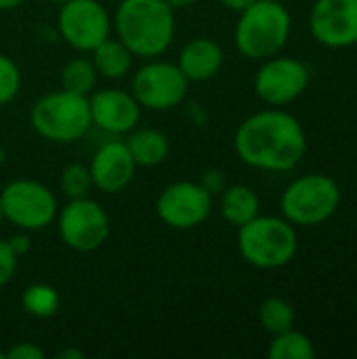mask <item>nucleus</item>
<instances>
[{"instance_id": "nucleus-1", "label": "nucleus", "mask_w": 357, "mask_h": 359, "mask_svg": "<svg viewBox=\"0 0 357 359\" xmlns=\"http://www.w3.org/2000/svg\"><path fill=\"white\" fill-rule=\"evenodd\" d=\"M238 158L257 170L288 172L307 154L301 122L284 109H263L248 116L234 135Z\"/></svg>"}, {"instance_id": "nucleus-2", "label": "nucleus", "mask_w": 357, "mask_h": 359, "mask_svg": "<svg viewBox=\"0 0 357 359\" xmlns=\"http://www.w3.org/2000/svg\"><path fill=\"white\" fill-rule=\"evenodd\" d=\"M112 29L135 57L156 59L173 44L175 8L164 0H122L112 17Z\"/></svg>"}, {"instance_id": "nucleus-3", "label": "nucleus", "mask_w": 357, "mask_h": 359, "mask_svg": "<svg viewBox=\"0 0 357 359\" xmlns=\"http://www.w3.org/2000/svg\"><path fill=\"white\" fill-rule=\"evenodd\" d=\"M290 29L292 19L282 2L255 0L240 13L234 40L244 57L252 61H265L286 46Z\"/></svg>"}, {"instance_id": "nucleus-4", "label": "nucleus", "mask_w": 357, "mask_h": 359, "mask_svg": "<svg viewBox=\"0 0 357 359\" xmlns=\"http://www.w3.org/2000/svg\"><path fill=\"white\" fill-rule=\"evenodd\" d=\"M299 248V236L284 217L257 215L238 227V250L257 269H280L288 265Z\"/></svg>"}, {"instance_id": "nucleus-5", "label": "nucleus", "mask_w": 357, "mask_h": 359, "mask_svg": "<svg viewBox=\"0 0 357 359\" xmlns=\"http://www.w3.org/2000/svg\"><path fill=\"white\" fill-rule=\"evenodd\" d=\"M29 124L34 133L46 141L74 143L93 126L88 97L63 88L48 93L32 105Z\"/></svg>"}, {"instance_id": "nucleus-6", "label": "nucleus", "mask_w": 357, "mask_h": 359, "mask_svg": "<svg viewBox=\"0 0 357 359\" xmlns=\"http://www.w3.org/2000/svg\"><path fill=\"white\" fill-rule=\"evenodd\" d=\"M341 204V187L328 175H303L295 179L282 194L280 208L286 221L297 227H314L326 223Z\"/></svg>"}, {"instance_id": "nucleus-7", "label": "nucleus", "mask_w": 357, "mask_h": 359, "mask_svg": "<svg viewBox=\"0 0 357 359\" xmlns=\"http://www.w3.org/2000/svg\"><path fill=\"white\" fill-rule=\"evenodd\" d=\"M0 208L4 221L21 231H42L57 217V198L34 179H15L0 191Z\"/></svg>"}, {"instance_id": "nucleus-8", "label": "nucleus", "mask_w": 357, "mask_h": 359, "mask_svg": "<svg viewBox=\"0 0 357 359\" xmlns=\"http://www.w3.org/2000/svg\"><path fill=\"white\" fill-rule=\"evenodd\" d=\"M189 80L177 63L151 59L141 65L130 82V93L141 109L168 111L181 105L187 97Z\"/></svg>"}, {"instance_id": "nucleus-9", "label": "nucleus", "mask_w": 357, "mask_h": 359, "mask_svg": "<svg viewBox=\"0 0 357 359\" xmlns=\"http://www.w3.org/2000/svg\"><path fill=\"white\" fill-rule=\"evenodd\" d=\"M55 219L61 242L76 252H93L109 238V217L90 198L67 200Z\"/></svg>"}, {"instance_id": "nucleus-10", "label": "nucleus", "mask_w": 357, "mask_h": 359, "mask_svg": "<svg viewBox=\"0 0 357 359\" xmlns=\"http://www.w3.org/2000/svg\"><path fill=\"white\" fill-rule=\"evenodd\" d=\"M59 36L67 46L90 53L112 34V17L99 0H67L57 15Z\"/></svg>"}, {"instance_id": "nucleus-11", "label": "nucleus", "mask_w": 357, "mask_h": 359, "mask_svg": "<svg viewBox=\"0 0 357 359\" xmlns=\"http://www.w3.org/2000/svg\"><path fill=\"white\" fill-rule=\"evenodd\" d=\"M156 212L158 219L170 229H196L210 217L213 196L200 181H175L160 191Z\"/></svg>"}, {"instance_id": "nucleus-12", "label": "nucleus", "mask_w": 357, "mask_h": 359, "mask_svg": "<svg viewBox=\"0 0 357 359\" xmlns=\"http://www.w3.org/2000/svg\"><path fill=\"white\" fill-rule=\"evenodd\" d=\"M309 67L295 57H269L255 76L257 97L274 107H282L299 99L309 86Z\"/></svg>"}, {"instance_id": "nucleus-13", "label": "nucleus", "mask_w": 357, "mask_h": 359, "mask_svg": "<svg viewBox=\"0 0 357 359\" xmlns=\"http://www.w3.org/2000/svg\"><path fill=\"white\" fill-rule=\"evenodd\" d=\"M314 38L328 48L357 44V0H316L309 15Z\"/></svg>"}, {"instance_id": "nucleus-14", "label": "nucleus", "mask_w": 357, "mask_h": 359, "mask_svg": "<svg viewBox=\"0 0 357 359\" xmlns=\"http://www.w3.org/2000/svg\"><path fill=\"white\" fill-rule=\"evenodd\" d=\"M88 109L93 126L112 135H126L141 120V105L133 93L118 88L93 90L88 95Z\"/></svg>"}, {"instance_id": "nucleus-15", "label": "nucleus", "mask_w": 357, "mask_h": 359, "mask_svg": "<svg viewBox=\"0 0 357 359\" xmlns=\"http://www.w3.org/2000/svg\"><path fill=\"white\" fill-rule=\"evenodd\" d=\"M135 160L126 147L124 141H107L103 143L93 160H90V179L93 187H97L103 194H120L124 191L133 177H135Z\"/></svg>"}, {"instance_id": "nucleus-16", "label": "nucleus", "mask_w": 357, "mask_h": 359, "mask_svg": "<svg viewBox=\"0 0 357 359\" xmlns=\"http://www.w3.org/2000/svg\"><path fill=\"white\" fill-rule=\"evenodd\" d=\"M223 48L213 38H194L179 53V69L189 82H206L223 67Z\"/></svg>"}, {"instance_id": "nucleus-17", "label": "nucleus", "mask_w": 357, "mask_h": 359, "mask_svg": "<svg viewBox=\"0 0 357 359\" xmlns=\"http://www.w3.org/2000/svg\"><path fill=\"white\" fill-rule=\"evenodd\" d=\"M124 143H126L135 164L143 166V168L162 164L170 151L168 137L156 128H133Z\"/></svg>"}, {"instance_id": "nucleus-18", "label": "nucleus", "mask_w": 357, "mask_h": 359, "mask_svg": "<svg viewBox=\"0 0 357 359\" xmlns=\"http://www.w3.org/2000/svg\"><path fill=\"white\" fill-rule=\"evenodd\" d=\"M90 53H93L90 61H93L97 74L103 76V78H107V80H120L133 67V57L135 55L118 38H112V36L105 38Z\"/></svg>"}, {"instance_id": "nucleus-19", "label": "nucleus", "mask_w": 357, "mask_h": 359, "mask_svg": "<svg viewBox=\"0 0 357 359\" xmlns=\"http://www.w3.org/2000/svg\"><path fill=\"white\" fill-rule=\"evenodd\" d=\"M261 210V200L248 185H229L221 191V215L223 219L240 227L248 221H252Z\"/></svg>"}, {"instance_id": "nucleus-20", "label": "nucleus", "mask_w": 357, "mask_h": 359, "mask_svg": "<svg viewBox=\"0 0 357 359\" xmlns=\"http://www.w3.org/2000/svg\"><path fill=\"white\" fill-rule=\"evenodd\" d=\"M61 305V297L57 292V288H53L50 284H29L23 294H21V307L27 316L36 318V320H48L59 311Z\"/></svg>"}, {"instance_id": "nucleus-21", "label": "nucleus", "mask_w": 357, "mask_h": 359, "mask_svg": "<svg viewBox=\"0 0 357 359\" xmlns=\"http://www.w3.org/2000/svg\"><path fill=\"white\" fill-rule=\"evenodd\" d=\"M97 78H99V74H97L93 61L84 59V57H76V59H69L63 65L59 80H61L63 90L88 97L97 86Z\"/></svg>"}, {"instance_id": "nucleus-22", "label": "nucleus", "mask_w": 357, "mask_h": 359, "mask_svg": "<svg viewBox=\"0 0 357 359\" xmlns=\"http://www.w3.org/2000/svg\"><path fill=\"white\" fill-rule=\"evenodd\" d=\"M295 307L282 297H267L259 305V324L269 334H280L295 328Z\"/></svg>"}, {"instance_id": "nucleus-23", "label": "nucleus", "mask_w": 357, "mask_h": 359, "mask_svg": "<svg viewBox=\"0 0 357 359\" xmlns=\"http://www.w3.org/2000/svg\"><path fill=\"white\" fill-rule=\"evenodd\" d=\"M269 359H314L316 347L311 339L295 328L274 334V341L267 349Z\"/></svg>"}, {"instance_id": "nucleus-24", "label": "nucleus", "mask_w": 357, "mask_h": 359, "mask_svg": "<svg viewBox=\"0 0 357 359\" xmlns=\"http://www.w3.org/2000/svg\"><path fill=\"white\" fill-rule=\"evenodd\" d=\"M59 187L67 200L88 198V194L93 189L90 170L84 164H67L59 177Z\"/></svg>"}, {"instance_id": "nucleus-25", "label": "nucleus", "mask_w": 357, "mask_h": 359, "mask_svg": "<svg viewBox=\"0 0 357 359\" xmlns=\"http://www.w3.org/2000/svg\"><path fill=\"white\" fill-rule=\"evenodd\" d=\"M21 88V72L17 63L0 53V105L11 103Z\"/></svg>"}, {"instance_id": "nucleus-26", "label": "nucleus", "mask_w": 357, "mask_h": 359, "mask_svg": "<svg viewBox=\"0 0 357 359\" xmlns=\"http://www.w3.org/2000/svg\"><path fill=\"white\" fill-rule=\"evenodd\" d=\"M17 263H19V257L11 250L8 242L0 240V288L13 280L17 271Z\"/></svg>"}, {"instance_id": "nucleus-27", "label": "nucleus", "mask_w": 357, "mask_h": 359, "mask_svg": "<svg viewBox=\"0 0 357 359\" xmlns=\"http://www.w3.org/2000/svg\"><path fill=\"white\" fill-rule=\"evenodd\" d=\"M4 355H6V359H44L46 353L36 343L23 341V343H15L11 349H6Z\"/></svg>"}, {"instance_id": "nucleus-28", "label": "nucleus", "mask_w": 357, "mask_h": 359, "mask_svg": "<svg viewBox=\"0 0 357 359\" xmlns=\"http://www.w3.org/2000/svg\"><path fill=\"white\" fill-rule=\"evenodd\" d=\"M200 183H202V187H204L210 196H217V194H221V191L227 187V185H225V175H223L221 170H217V168L206 170V172L202 175Z\"/></svg>"}, {"instance_id": "nucleus-29", "label": "nucleus", "mask_w": 357, "mask_h": 359, "mask_svg": "<svg viewBox=\"0 0 357 359\" xmlns=\"http://www.w3.org/2000/svg\"><path fill=\"white\" fill-rule=\"evenodd\" d=\"M6 242H8L11 250H13L19 259H21L23 255H27L29 248H32V242H29V238H27V231H21V229H19V233H15V236L8 238Z\"/></svg>"}, {"instance_id": "nucleus-30", "label": "nucleus", "mask_w": 357, "mask_h": 359, "mask_svg": "<svg viewBox=\"0 0 357 359\" xmlns=\"http://www.w3.org/2000/svg\"><path fill=\"white\" fill-rule=\"evenodd\" d=\"M255 0H221V4L229 11H236V13H242L244 8H248Z\"/></svg>"}, {"instance_id": "nucleus-31", "label": "nucleus", "mask_w": 357, "mask_h": 359, "mask_svg": "<svg viewBox=\"0 0 357 359\" xmlns=\"http://www.w3.org/2000/svg\"><path fill=\"white\" fill-rule=\"evenodd\" d=\"M57 359H84V351L74 349V347H65V349L57 351Z\"/></svg>"}, {"instance_id": "nucleus-32", "label": "nucleus", "mask_w": 357, "mask_h": 359, "mask_svg": "<svg viewBox=\"0 0 357 359\" xmlns=\"http://www.w3.org/2000/svg\"><path fill=\"white\" fill-rule=\"evenodd\" d=\"M170 8H185V6H191L196 0H164Z\"/></svg>"}, {"instance_id": "nucleus-33", "label": "nucleus", "mask_w": 357, "mask_h": 359, "mask_svg": "<svg viewBox=\"0 0 357 359\" xmlns=\"http://www.w3.org/2000/svg\"><path fill=\"white\" fill-rule=\"evenodd\" d=\"M25 0H0V11H13L19 4H23Z\"/></svg>"}, {"instance_id": "nucleus-34", "label": "nucleus", "mask_w": 357, "mask_h": 359, "mask_svg": "<svg viewBox=\"0 0 357 359\" xmlns=\"http://www.w3.org/2000/svg\"><path fill=\"white\" fill-rule=\"evenodd\" d=\"M4 160H6V151H4V147L0 145V166L4 164Z\"/></svg>"}, {"instance_id": "nucleus-35", "label": "nucleus", "mask_w": 357, "mask_h": 359, "mask_svg": "<svg viewBox=\"0 0 357 359\" xmlns=\"http://www.w3.org/2000/svg\"><path fill=\"white\" fill-rule=\"evenodd\" d=\"M50 2H55V4H63V2H67V0H50Z\"/></svg>"}, {"instance_id": "nucleus-36", "label": "nucleus", "mask_w": 357, "mask_h": 359, "mask_svg": "<svg viewBox=\"0 0 357 359\" xmlns=\"http://www.w3.org/2000/svg\"><path fill=\"white\" fill-rule=\"evenodd\" d=\"M2 221H4V215H2V208H0V225H2Z\"/></svg>"}, {"instance_id": "nucleus-37", "label": "nucleus", "mask_w": 357, "mask_h": 359, "mask_svg": "<svg viewBox=\"0 0 357 359\" xmlns=\"http://www.w3.org/2000/svg\"><path fill=\"white\" fill-rule=\"evenodd\" d=\"M0 359H6V355H4V351L0 349Z\"/></svg>"}, {"instance_id": "nucleus-38", "label": "nucleus", "mask_w": 357, "mask_h": 359, "mask_svg": "<svg viewBox=\"0 0 357 359\" xmlns=\"http://www.w3.org/2000/svg\"><path fill=\"white\" fill-rule=\"evenodd\" d=\"M276 2H284V0H276Z\"/></svg>"}, {"instance_id": "nucleus-39", "label": "nucleus", "mask_w": 357, "mask_h": 359, "mask_svg": "<svg viewBox=\"0 0 357 359\" xmlns=\"http://www.w3.org/2000/svg\"><path fill=\"white\" fill-rule=\"evenodd\" d=\"M356 46H357V44H356Z\"/></svg>"}]
</instances>
